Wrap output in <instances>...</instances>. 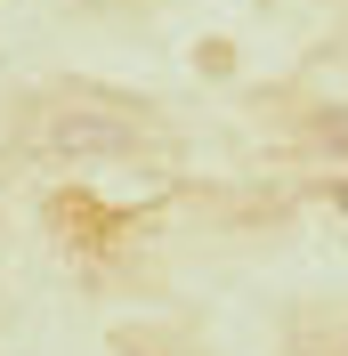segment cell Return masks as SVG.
Instances as JSON below:
<instances>
[{"instance_id": "1", "label": "cell", "mask_w": 348, "mask_h": 356, "mask_svg": "<svg viewBox=\"0 0 348 356\" xmlns=\"http://www.w3.org/2000/svg\"><path fill=\"white\" fill-rule=\"evenodd\" d=\"M41 146L57 162H106V154H130L138 146V122L122 106H57L49 130H41Z\"/></svg>"}]
</instances>
